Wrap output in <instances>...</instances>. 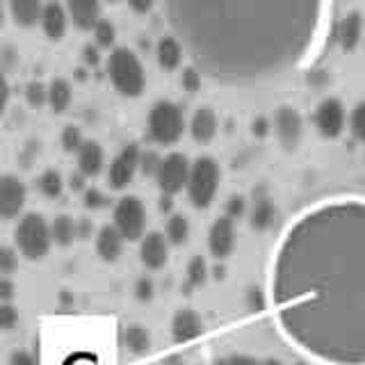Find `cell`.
Returning <instances> with one entry per match:
<instances>
[{"instance_id": "cell-45", "label": "cell", "mask_w": 365, "mask_h": 365, "mask_svg": "<svg viewBox=\"0 0 365 365\" xmlns=\"http://www.w3.org/2000/svg\"><path fill=\"white\" fill-rule=\"evenodd\" d=\"M16 297V283L9 277H0V302H11Z\"/></svg>"}, {"instance_id": "cell-33", "label": "cell", "mask_w": 365, "mask_h": 365, "mask_svg": "<svg viewBox=\"0 0 365 365\" xmlns=\"http://www.w3.org/2000/svg\"><path fill=\"white\" fill-rule=\"evenodd\" d=\"M26 103L32 110H39L48 103V87L39 80H32V83L26 85Z\"/></svg>"}, {"instance_id": "cell-42", "label": "cell", "mask_w": 365, "mask_h": 365, "mask_svg": "<svg viewBox=\"0 0 365 365\" xmlns=\"http://www.w3.org/2000/svg\"><path fill=\"white\" fill-rule=\"evenodd\" d=\"M251 133H254L256 140H265V137L272 133V119H267L265 114H260V117L251 121Z\"/></svg>"}, {"instance_id": "cell-20", "label": "cell", "mask_w": 365, "mask_h": 365, "mask_svg": "<svg viewBox=\"0 0 365 365\" xmlns=\"http://www.w3.org/2000/svg\"><path fill=\"white\" fill-rule=\"evenodd\" d=\"M123 235L117 231L114 224H106L101 226L96 235H94V247H96V254L103 262H117L119 256L123 254Z\"/></svg>"}, {"instance_id": "cell-31", "label": "cell", "mask_w": 365, "mask_h": 365, "mask_svg": "<svg viewBox=\"0 0 365 365\" xmlns=\"http://www.w3.org/2000/svg\"><path fill=\"white\" fill-rule=\"evenodd\" d=\"M94 43L98 48H112L114 41H117V28H114V23L110 19H98V23L94 26Z\"/></svg>"}, {"instance_id": "cell-26", "label": "cell", "mask_w": 365, "mask_h": 365, "mask_svg": "<svg viewBox=\"0 0 365 365\" xmlns=\"http://www.w3.org/2000/svg\"><path fill=\"white\" fill-rule=\"evenodd\" d=\"M71 101H73V89L71 83L64 78H53L51 85H48V106L53 112H66L71 108Z\"/></svg>"}, {"instance_id": "cell-32", "label": "cell", "mask_w": 365, "mask_h": 365, "mask_svg": "<svg viewBox=\"0 0 365 365\" xmlns=\"http://www.w3.org/2000/svg\"><path fill=\"white\" fill-rule=\"evenodd\" d=\"M347 130L351 133L354 140L365 144V101H361L359 106H354V108L349 110Z\"/></svg>"}, {"instance_id": "cell-16", "label": "cell", "mask_w": 365, "mask_h": 365, "mask_svg": "<svg viewBox=\"0 0 365 365\" xmlns=\"http://www.w3.org/2000/svg\"><path fill=\"white\" fill-rule=\"evenodd\" d=\"M365 30V19L361 11H347L345 16L338 21L336 26V43L340 46L342 53H354L359 48Z\"/></svg>"}, {"instance_id": "cell-29", "label": "cell", "mask_w": 365, "mask_h": 365, "mask_svg": "<svg viewBox=\"0 0 365 365\" xmlns=\"http://www.w3.org/2000/svg\"><path fill=\"white\" fill-rule=\"evenodd\" d=\"M210 277V267L208 260L203 256H192L187 267H185V290H197L201 285L208 281Z\"/></svg>"}, {"instance_id": "cell-18", "label": "cell", "mask_w": 365, "mask_h": 365, "mask_svg": "<svg viewBox=\"0 0 365 365\" xmlns=\"http://www.w3.org/2000/svg\"><path fill=\"white\" fill-rule=\"evenodd\" d=\"M68 11L62 3H57V0H48V3L43 5V11H41V19H39V26L43 30V34L48 37L51 41H60L64 34H66V28H68Z\"/></svg>"}, {"instance_id": "cell-3", "label": "cell", "mask_w": 365, "mask_h": 365, "mask_svg": "<svg viewBox=\"0 0 365 365\" xmlns=\"http://www.w3.org/2000/svg\"><path fill=\"white\" fill-rule=\"evenodd\" d=\"M108 78L112 87L119 91L125 98H137L144 94L146 89V71L142 60L137 57L135 51L119 46V48H112L108 62Z\"/></svg>"}, {"instance_id": "cell-23", "label": "cell", "mask_w": 365, "mask_h": 365, "mask_svg": "<svg viewBox=\"0 0 365 365\" xmlns=\"http://www.w3.org/2000/svg\"><path fill=\"white\" fill-rule=\"evenodd\" d=\"M182 57H185V48H182V43L174 37V34H167V37L158 41L155 60L163 71L171 73V71H176V68H180Z\"/></svg>"}, {"instance_id": "cell-39", "label": "cell", "mask_w": 365, "mask_h": 365, "mask_svg": "<svg viewBox=\"0 0 365 365\" xmlns=\"http://www.w3.org/2000/svg\"><path fill=\"white\" fill-rule=\"evenodd\" d=\"M108 203H110L108 194L103 192V190H98V187H87V190L83 192V205H85L87 210H91V212L103 210Z\"/></svg>"}, {"instance_id": "cell-22", "label": "cell", "mask_w": 365, "mask_h": 365, "mask_svg": "<svg viewBox=\"0 0 365 365\" xmlns=\"http://www.w3.org/2000/svg\"><path fill=\"white\" fill-rule=\"evenodd\" d=\"M78 171L87 178H96L106 169V148L96 140H85V144L78 148Z\"/></svg>"}, {"instance_id": "cell-56", "label": "cell", "mask_w": 365, "mask_h": 365, "mask_svg": "<svg viewBox=\"0 0 365 365\" xmlns=\"http://www.w3.org/2000/svg\"><path fill=\"white\" fill-rule=\"evenodd\" d=\"M5 26V9H3V0H0V28Z\"/></svg>"}, {"instance_id": "cell-41", "label": "cell", "mask_w": 365, "mask_h": 365, "mask_svg": "<svg viewBox=\"0 0 365 365\" xmlns=\"http://www.w3.org/2000/svg\"><path fill=\"white\" fill-rule=\"evenodd\" d=\"M19 324V308L11 302H0V331H11Z\"/></svg>"}, {"instance_id": "cell-51", "label": "cell", "mask_w": 365, "mask_h": 365, "mask_svg": "<svg viewBox=\"0 0 365 365\" xmlns=\"http://www.w3.org/2000/svg\"><path fill=\"white\" fill-rule=\"evenodd\" d=\"M228 363L231 365H260V361L251 354H231L228 356Z\"/></svg>"}, {"instance_id": "cell-46", "label": "cell", "mask_w": 365, "mask_h": 365, "mask_svg": "<svg viewBox=\"0 0 365 365\" xmlns=\"http://www.w3.org/2000/svg\"><path fill=\"white\" fill-rule=\"evenodd\" d=\"M9 365H37V359H34V354H30L28 349H16V351H11Z\"/></svg>"}, {"instance_id": "cell-52", "label": "cell", "mask_w": 365, "mask_h": 365, "mask_svg": "<svg viewBox=\"0 0 365 365\" xmlns=\"http://www.w3.org/2000/svg\"><path fill=\"white\" fill-rule=\"evenodd\" d=\"M158 208H160V212L169 217L171 212H174V197H171V194H163L158 201Z\"/></svg>"}, {"instance_id": "cell-47", "label": "cell", "mask_w": 365, "mask_h": 365, "mask_svg": "<svg viewBox=\"0 0 365 365\" xmlns=\"http://www.w3.org/2000/svg\"><path fill=\"white\" fill-rule=\"evenodd\" d=\"M9 83H7V76H5V71L0 68V117L5 114V110H7V106H9Z\"/></svg>"}, {"instance_id": "cell-10", "label": "cell", "mask_w": 365, "mask_h": 365, "mask_svg": "<svg viewBox=\"0 0 365 365\" xmlns=\"http://www.w3.org/2000/svg\"><path fill=\"white\" fill-rule=\"evenodd\" d=\"M190 169L192 163L187 160V155L182 153H167L163 155V163H160V169L155 174V182L163 194H171L176 197L187 185V178H190Z\"/></svg>"}, {"instance_id": "cell-12", "label": "cell", "mask_w": 365, "mask_h": 365, "mask_svg": "<svg viewBox=\"0 0 365 365\" xmlns=\"http://www.w3.org/2000/svg\"><path fill=\"white\" fill-rule=\"evenodd\" d=\"M235 247H237V226L235 220L231 217H217L212 222V226L208 228V254L215 260H226L235 254Z\"/></svg>"}, {"instance_id": "cell-19", "label": "cell", "mask_w": 365, "mask_h": 365, "mask_svg": "<svg viewBox=\"0 0 365 365\" xmlns=\"http://www.w3.org/2000/svg\"><path fill=\"white\" fill-rule=\"evenodd\" d=\"M277 215H279L277 203H274L269 194L256 192L254 203H251V208H249V226L254 228L256 233H265L274 226V222H277Z\"/></svg>"}, {"instance_id": "cell-28", "label": "cell", "mask_w": 365, "mask_h": 365, "mask_svg": "<svg viewBox=\"0 0 365 365\" xmlns=\"http://www.w3.org/2000/svg\"><path fill=\"white\" fill-rule=\"evenodd\" d=\"M165 237L171 247H180L187 242L190 237V220L182 212H171L165 224Z\"/></svg>"}, {"instance_id": "cell-17", "label": "cell", "mask_w": 365, "mask_h": 365, "mask_svg": "<svg viewBox=\"0 0 365 365\" xmlns=\"http://www.w3.org/2000/svg\"><path fill=\"white\" fill-rule=\"evenodd\" d=\"M217 133H220V117H217V112L208 106L203 108H197L190 119V137L197 144L205 146L210 144Z\"/></svg>"}, {"instance_id": "cell-4", "label": "cell", "mask_w": 365, "mask_h": 365, "mask_svg": "<svg viewBox=\"0 0 365 365\" xmlns=\"http://www.w3.org/2000/svg\"><path fill=\"white\" fill-rule=\"evenodd\" d=\"M222 185V167L215 158L201 155L192 163L190 178H187V199L197 210L210 208L212 201L217 199V192Z\"/></svg>"}, {"instance_id": "cell-38", "label": "cell", "mask_w": 365, "mask_h": 365, "mask_svg": "<svg viewBox=\"0 0 365 365\" xmlns=\"http://www.w3.org/2000/svg\"><path fill=\"white\" fill-rule=\"evenodd\" d=\"M203 85V73L199 71L197 66H187V68H182V73H180V87L187 91V94H197V91L201 89Z\"/></svg>"}, {"instance_id": "cell-6", "label": "cell", "mask_w": 365, "mask_h": 365, "mask_svg": "<svg viewBox=\"0 0 365 365\" xmlns=\"http://www.w3.org/2000/svg\"><path fill=\"white\" fill-rule=\"evenodd\" d=\"M146 130L158 146H174L176 142H180L182 133H185V114H182L176 103L158 101L148 110Z\"/></svg>"}, {"instance_id": "cell-8", "label": "cell", "mask_w": 365, "mask_h": 365, "mask_svg": "<svg viewBox=\"0 0 365 365\" xmlns=\"http://www.w3.org/2000/svg\"><path fill=\"white\" fill-rule=\"evenodd\" d=\"M347 117L349 112L345 108V103L336 96H327L313 110V125L319 137H324V140H338L347 130Z\"/></svg>"}, {"instance_id": "cell-11", "label": "cell", "mask_w": 365, "mask_h": 365, "mask_svg": "<svg viewBox=\"0 0 365 365\" xmlns=\"http://www.w3.org/2000/svg\"><path fill=\"white\" fill-rule=\"evenodd\" d=\"M140 144H125L121 151L114 155V160L108 167V185L112 190H125L133 182V178L140 171Z\"/></svg>"}, {"instance_id": "cell-44", "label": "cell", "mask_w": 365, "mask_h": 365, "mask_svg": "<svg viewBox=\"0 0 365 365\" xmlns=\"http://www.w3.org/2000/svg\"><path fill=\"white\" fill-rule=\"evenodd\" d=\"M76 235L78 240H89L94 235V222L89 220V217H78L76 220Z\"/></svg>"}, {"instance_id": "cell-9", "label": "cell", "mask_w": 365, "mask_h": 365, "mask_svg": "<svg viewBox=\"0 0 365 365\" xmlns=\"http://www.w3.org/2000/svg\"><path fill=\"white\" fill-rule=\"evenodd\" d=\"M272 133L285 153H294L304 140V117L292 106L277 108L272 117Z\"/></svg>"}, {"instance_id": "cell-50", "label": "cell", "mask_w": 365, "mask_h": 365, "mask_svg": "<svg viewBox=\"0 0 365 365\" xmlns=\"http://www.w3.org/2000/svg\"><path fill=\"white\" fill-rule=\"evenodd\" d=\"M68 190L71 192H85L87 190V176L76 171V174L68 176Z\"/></svg>"}, {"instance_id": "cell-37", "label": "cell", "mask_w": 365, "mask_h": 365, "mask_svg": "<svg viewBox=\"0 0 365 365\" xmlns=\"http://www.w3.org/2000/svg\"><path fill=\"white\" fill-rule=\"evenodd\" d=\"M19 269V249L0 245V274L3 277H9Z\"/></svg>"}, {"instance_id": "cell-21", "label": "cell", "mask_w": 365, "mask_h": 365, "mask_svg": "<svg viewBox=\"0 0 365 365\" xmlns=\"http://www.w3.org/2000/svg\"><path fill=\"white\" fill-rule=\"evenodd\" d=\"M66 11L78 30H94L101 19V0H66Z\"/></svg>"}, {"instance_id": "cell-1", "label": "cell", "mask_w": 365, "mask_h": 365, "mask_svg": "<svg viewBox=\"0 0 365 365\" xmlns=\"http://www.w3.org/2000/svg\"><path fill=\"white\" fill-rule=\"evenodd\" d=\"M279 336L317 365H365V194H334L297 212L267 262Z\"/></svg>"}, {"instance_id": "cell-48", "label": "cell", "mask_w": 365, "mask_h": 365, "mask_svg": "<svg viewBox=\"0 0 365 365\" xmlns=\"http://www.w3.org/2000/svg\"><path fill=\"white\" fill-rule=\"evenodd\" d=\"M16 60H19V55L16 51L11 48V46H3V51H0V68H14L16 66Z\"/></svg>"}, {"instance_id": "cell-27", "label": "cell", "mask_w": 365, "mask_h": 365, "mask_svg": "<svg viewBox=\"0 0 365 365\" xmlns=\"http://www.w3.org/2000/svg\"><path fill=\"white\" fill-rule=\"evenodd\" d=\"M51 235H53V245L57 247H71L78 235H76V220L71 215H57L51 222Z\"/></svg>"}, {"instance_id": "cell-54", "label": "cell", "mask_w": 365, "mask_h": 365, "mask_svg": "<svg viewBox=\"0 0 365 365\" xmlns=\"http://www.w3.org/2000/svg\"><path fill=\"white\" fill-rule=\"evenodd\" d=\"M163 365H185V359L180 354H169V356L163 359Z\"/></svg>"}, {"instance_id": "cell-58", "label": "cell", "mask_w": 365, "mask_h": 365, "mask_svg": "<svg viewBox=\"0 0 365 365\" xmlns=\"http://www.w3.org/2000/svg\"><path fill=\"white\" fill-rule=\"evenodd\" d=\"M108 3H117V0H108Z\"/></svg>"}, {"instance_id": "cell-24", "label": "cell", "mask_w": 365, "mask_h": 365, "mask_svg": "<svg viewBox=\"0 0 365 365\" xmlns=\"http://www.w3.org/2000/svg\"><path fill=\"white\" fill-rule=\"evenodd\" d=\"M9 14L11 21L21 28H32L37 26L43 11V0H9Z\"/></svg>"}, {"instance_id": "cell-13", "label": "cell", "mask_w": 365, "mask_h": 365, "mask_svg": "<svg viewBox=\"0 0 365 365\" xmlns=\"http://www.w3.org/2000/svg\"><path fill=\"white\" fill-rule=\"evenodd\" d=\"M28 190L26 182L14 174L0 176V220H16L26 208Z\"/></svg>"}, {"instance_id": "cell-14", "label": "cell", "mask_w": 365, "mask_h": 365, "mask_svg": "<svg viewBox=\"0 0 365 365\" xmlns=\"http://www.w3.org/2000/svg\"><path fill=\"white\" fill-rule=\"evenodd\" d=\"M203 317L194 308H178L174 317H171V340L176 345H192L203 336Z\"/></svg>"}, {"instance_id": "cell-15", "label": "cell", "mask_w": 365, "mask_h": 365, "mask_svg": "<svg viewBox=\"0 0 365 365\" xmlns=\"http://www.w3.org/2000/svg\"><path fill=\"white\" fill-rule=\"evenodd\" d=\"M169 240L165 233L151 231L140 240V260L148 272H160L165 269L169 260Z\"/></svg>"}, {"instance_id": "cell-30", "label": "cell", "mask_w": 365, "mask_h": 365, "mask_svg": "<svg viewBox=\"0 0 365 365\" xmlns=\"http://www.w3.org/2000/svg\"><path fill=\"white\" fill-rule=\"evenodd\" d=\"M37 187L46 199H60L64 192V178L57 169H46L37 178Z\"/></svg>"}, {"instance_id": "cell-49", "label": "cell", "mask_w": 365, "mask_h": 365, "mask_svg": "<svg viewBox=\"0 0 365 365\" xmlns=\"http://www.w3.org/2000/svg\"><path fill=\"white\" fill-rule=\"evenodd\" d=\"M128 3V7L135 11V14H148V11L153 9L155 0H125Z\"/></svg>"}, {"instance_id": "cell-55", "label": "cell", "mask_w": 365, "mask_h": 365, "mask_svg": "<svg viewBox=\"0 0 365 365\" xmlns=\"http://www.w3.org/2000/svg\"><path fill=\"white\" fill-rule=\"evenodd\" d=\"M260 365H285V363L281 359H277V356H267V359L260 361Z\"/></svg>"}, {"instance_id": "cell-25", "label": "cell", "mask_w": 365, "mask_h": 365, "mask_svg": "<svg viewBox=\"0 0 365 365\" xmlns=\"http://www.w3.org/2000/svg\"><path fill=\"white\" fill-rule=\"evenodd\" d=\"M123 345L133 356H144L151 349V334L144 324H130L123 331Z\"/></svg>"}, {"instance_id": "cell-2", "label": "cell", "mask_w": 365, "mask_h": 365, "mask_svg": "<svg viewBox=\"0 0 365 365\" xmlns=\"http://www.w3.org/2000/svg\"><path fill=\"white\" fill-rule=\"evenodd\" d=\"M171 34L224 87H258L311 62L331 0H163Z\"/></svg>"}, {"instance_id": "cell-36", "label": "cell", "mask_w": 365, "mask_h": 365, "mask_svg": "<svg viewBox=\"0 0 365 365\" xmlns=\"http://www.w3.org/2000/svg\"><path fill=\"white\" fill-rule=\"evenodd\" d=\"M160 163H163V155H160L155 148H144V151L140 153V174L155 178Z\"/></svg>"}, {"instance_id": "cell-7", "label": "cell", "mask_w": 365, "mask_h": 365, "mask_svg": "<svg viewBox=\"0 0 365 365\" xmlns=\"http://www.w3.org/2000/svg\"><path fill=\"white\" fill-rule=\"evenodd\" d=\"M146 205L140 197H133V194H125L117 203H114L112 210V224L117 226V231L123 235L125 242H140L146 235Z\"/></svg>"}, {"instance_id": "cell-35", "label": "cell", "mask_w": 365, "mask_h": 365, "mask_svg": "<svg viewBox=\"0 0 365 365\" xmlns=\"http://www.w3.org/2000/svg\"><path fill=\"white\" fill-rule=\"evenodd\" d=\"M249 212V201L242 194H231L226 201H224V215L231 217V220H242V217Z\"/></svg>"}, {"instance_id": "cell-57", "label": "cell", "mask_w": 365, "mask_h": 365, "mask_svg": "<svg viewBox=\"0 0 365 365\" xmlns=\"http://www.w3.org/2000/svg\"><path fill=\"white\" fill-rule=\"evenodd\" d=\"M212 365H231V363H228V356H224V359H217Z\"/></svg>"}, {"instance_id": "cell-59", "label": "cell", "mask_w": 365, "mask_h": 365, "mask_svg": "<svg viewBox=\"0 0 365 365\" xmlns=\"http://www.w3.org/2000/svg\"><path fill=\"white\" fill-rule=\"evenodd\" d=\"M3 3H9V0H3Z\"/></svg>"}, {"instance_id": "cell-53", "label": "cell", "mask_w": 365, "mask_h": 365, "mask_svg": "<svg viewBox=\"0 0 365 365\" xmlns=\"http://www.w3.org/2000/svg\"><path fill=\"white\" fill-rule=\"evenodd\" d=\"M212 279H217V281H224V277H226V267L222 265V260H217V265H212Z\"/></svg>"}, {"instance_id": "cell-34", "label": "cell", "mask_w": 365, "mask_h": 365, "mask_svg": "<svg viewBox=\"0 0 365 365\" xmlns=\"http://www.w3.org/2000/svg\"><path fill=\"white\" fill-rule=\"evenodd\" d=\"M60 144L66 153H78V148L85 144V137H83V130L78 128V125H64V130L60 135Z\"/></svg>"}, {"instance_id": "cell-5", "label": "cell", "mask_w": 365, "mask_h": 365, "mask_svg": "<svg viewBox=\"0 0 365 365\" xmlns=\"http://www.w3.org/2000/svg\"><path fill=\"white\" fill-rule=\"evenodd\" d=\"M14 245L19 254L26 256L28 260H41L48 256L53 247V235L46 217L39 212L23 215L14 228Z\"/></svg>"}, {"instance_id": "cell-40", "label": "cell", "mask_w": 365, "mask_h": 365, "mask_svg": "<svg viewBox=\"0 0 365 365\" xmlns=\"http://www.w3.org/2000/svg\"><path fill=\"white\" fill-rule=\"evenodd\" d=\"M135 299L140 304H148L155 297V283L151 277H140L135 281V288H133Z\"/></svg>"}, {"instance_id": "cell-43", "label": "cell", "mask_w": 365, "mask_h": 365, "mask_svg": "<svg viewBox=\"0 0 365 365\" xmlns=\"http://www.w3.org/2000/svg\"><path fill=\"white\" fill-rule=\"evenodd\" d=\"M83 62L89 68H94V66L101 64V48H98L96 43H87L85 48H83Z\"/></svg>"}]
</instances>
